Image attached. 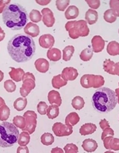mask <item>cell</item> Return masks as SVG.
I'll return each instance as SVG.
<instances>
[{"instance_id":"cell-1","label":"cell","mask_w":119,"mask_h":153,"mask_svg":"<svg viewBox=\"0 0 119 153\" xmlns=\"http://www.w3.org/2000/svg\"><path fill=\"white\" fill-rule=\"evenodd\" d=\"M7 51L16 62H26L32 59L35 54V42L29 36L18 33L8 42Z\"/></svg>"},{"instance_id":"cell-2","label":"cell","mask_w":119,"mask_h":153,"mask_svg":"<svg viewBox=\"0 0 119 153\" xmlns=\"http://www.w3.org/2000/svg\"><path fill=\"white\" fill-rule=\"evenodd\" d=\"M2 21L8 28L13 30H18L26 26L28 20L26 10L21 5H8L2 14Z\"/></svg>"},{"instance_id":"cell-3","label":"cell","mask_w":119,"mask_h":153,"mask_svg":"<svg viewBox=\"0 0 119 153\" xmlns=\"http://www.w3.org/2000/svg\"><path fill=\"white\" fill-rule=\"evenodd\" d=\"M118 104L115 92L109 88H99L92 97V105L97 112L107 113L114 109Z\"/></svg>"},{"instance_id":"cell-4","label":"cell","mask_w":119,"mask_h":153,"mask_svg":"<svg viewBox=\"0 0 119 153\" xmlns=\"http://www.w3.org/2000/svg\"><path fill=\"white\" fill-rule=\"evenodd\" d=\"M18 128L14 124L4 121L0 124V147L10 148L18 143Z\"/></svg>"},{"instance_id":"cell-5","label":"cell","mask_w":119,"mask_h":153,"mask_svg":"<svg viewBox=\"0 0 119 153\" xmlns=\"http://www.w3.org/2000/svg\"><path fill=\"white\" fill-rule=\"evenodd\" d=\"M65 29L68 32L69 37L72 39H77L79 37H87L90 33L85 20L68 21L65 24Z\"/></svg>"},{"instance_id":"cell-6","label":"cell","mask_w":119,"mask_h":153,"mask_svg":"<svg viewBox=\"0 0 119 153\" xmlns=\"http://www.w3.org/2000/svg\"><path fill=\"white\" fill-rule=\"evenodd\" d=\"M22 85L20 88V93L22 97H26L28 94L35 88V76L32 73L27 72L25 73L23 77H22Z\"/></svg>"},{"instance_id":"cell-7","label":"cell","mask_w":119,"mask_h":153,"mask_svg":"<svg viewBox=\"0 0 119 153\" xmlns=\"http://www.w3.org/2000/svg\"><path fill=\"white\" fill-rule=\"evenodd\" d=\"M23 117L26 121V127L22 131H27L29 134H33L35 131L36 127H37V116L36 114V112L34 111L28 110L27 112L24 113Z\"/></svg>"},{"instance_id":"cell-8","label":"cell","mask_w":119,"mask_h":153,"mask_svg":"<svg viewBox=\"0 0 119 153\" xmlns=\"http://www.w3.org/2000/svg\"><path fill=\"white\" fill-rule=\"evenodd\" d=\"M52 131L53 133L58 137L62 136H70L73 132L72 127L68 126L66 124H64L60 122H56L52 126Z\"/></svg>"},{"instance_id":"cell-9","label":"cell","mask_w":119,"mask_h":153,"mask_svg":"<svg viewBox=\"0 0 119 153\" xmlns=\"http://www.w3.org/2000/svg\"><path fill=\"white\" fill-rule=\"evenodd\" d=\"M41 14H42V21L47 27H52L55 23V17L53 12L48 7L43 8L41 10Z\"/></svg>"},{"instance_id":"cell-10","label":"cell","mask_w":119,"mask_h":153,"mask_svg":"<svg viewBox=\"0 0 119 153\" xmlns=\"http://www.w3.org/2000/svg\"><path fill=\"white\" fill-rule=\"evenodd\" d=\"M38 42H39V44L41 47L49 50L54 45L55 38L52 34L46 33V34H43V35L40 36Z\"/></svg>"},{"instance_id":"cell-11","label":"cell","mask_w":119,"mask_h":153,"mask_svg":"<svg viewBox=\"0 0 119 153\" xmlns=\"http://www.w3.org/2000/svg\"><path fill=\"white\" fill-rule=\"evenodd\" d=\"M104 148L108 150L119 151V139L114 138V136H107L103 140Z\"/></svg>"},{"instance_id":"cell-12","label":"cell","mask_w":119,"mask_h":153,"mask_svg":"<svg viewBox=\"0 0 119 153\" xmlns=\"http://www.w3.org/2000/svg\"><path fill=\"white\" fill-rule=\"evenodd\" d=\"M78 71L73 67H66L63 69L61 73L62 78L64 81H74L78 76Z\"/></svg>"},{"instance_id":"cell-13","label":"cell","mask_w":119,"mask_h":153,"mask_svg":"<svg viewBox=\"0 0 119 153\" xmlns=\"http://www.w3.org/2000/svg\"><path fill=\"white\" fill-rule=\"evenodd\" d=\"M91 45H92V50L94 53L102 52L104 49L105 41L99 35L94 36L91 39Z\"/></svg>"},{"instance_id":"cell-14","label":"cell","mask_w":119,"mask_h":153,"mask_svg":"<svg viewBox=\"0 0 119 153\" xmlns=\"http://www.w3.org/2000/svg\"><path fill=\"white\" fill-rule=\"evenodd\" d=\"M24 32L31 38H35L40 33V29L37 24L33 22H28L24 27Z\"/></svg>"},{"instance_id":"cell-15","label":"cell","mask_w":119,"mask_h":153,"mask_svg":"<svg viewBox=\"0 0 119 153\" xmlns=\"http://www.w3.org/2000/svg\"><path fill=\"white\" fill-rule=\"evenodd\" d=\"M95 74H85L80 79V84L84 88H90L95 85Z\"/></svg>"},{"instance_id":"cell-16","label":"cell","mask_w":119,"mask_h":153,"mask_svg":"<svg viewBox=\"0 0 119 153\" xmlns=\"http://www.w3.org/2000/svg\"><path fill=\"white\" fill-rule=\"evenodd\" d=\"M24 74H25V72L21 68L10 67V71L9 72V75L11 77L12 81H16V82L22 81V77H23Z\"/></svg>"},{"instance_id":"cell-17","label":"cell","mask_w":119,"mask_h":153,"mask_svg":"<svg viewBox=\"0 0 119 153\" xmlns=\"http://www.w3.org/2000/svg\"><path fill=\"white\" fill-rule=\"evenodd\" d=\"M82 148L87 152H93L98 148V143L93 139H86L82 143Z\"/></svg>"},{"instance_id":"cell-18","label":"cell","mask_w":119,"mask_h":153,"mask_svg":"<svg viewBox=\"0 0 119 153\" xmlns=\"http://www.w3.org/2000/svg\"><path fill=\"white\" fill-rule=\"evenodd\" d=\"M48 100L51 105H57L60 106L62 104V99L58 91L51 90L48 94Z\"/></svg>"},{"instance_id":"cell-19","label":"cell","mask_w":119,"mask_h":153,"mask_svg":"<svg viewBox=\"0 0 119 153\" xmlns=\"http://www.w3.org/2000/svg\"><path fill=\"white\" fill-rule=\"evenodd\" d=\"M34 65L37 70L43 74L46 73L49 69V62L45 58H38L37 60H36Z\"/></svg>"},{"instance_id":"cell-20","label":"cell","mask_w":119,"mask_h":153,"mask_svg":"<svg viewBox=\"0 0 119 153\" xmlns=\"http://www.w3.org/2000/svg\"><path fill=\"white\" fill-rule=\"evenodd\" d=\"M97 127L95 124L92 123H87V124H83L79 128V133L81 136H87V135H90L94 133L96 131Z\"/></svg>"},{"instance_id":"cell-21","label":"cell","mask_w":119,"mask_h":153,"mask_svg":"<svg viewBox=\"0 0 119 153\" xmlns=\"http://www.w3.org/2000/svg\"><path fill=\"white\" fill-rule=\"evenodd\" d=\"M98 14L95 10L89 9L86 12L85 21L87 22V23L93 25L98 21Z\"/></svg>"},{"instance_id":"cell-22","label":"cell","mask_w":119,"mask_h":153,"mask_svg":"<svg viewBox=\"0 0 119 153\" xmlns=\"http://www.w3.org/2000/svg\"><path fill=\"white\" fill-rule=\"evenodd\" d=\"M47 57L52 62H57L61 59V51L57 48H51L47 51Z\"/></svg>"},{"instance_id":"cell-23","label":"cell","mask_w":119,"mask_h":153,"mask_svg":"<svg viewBox=\"0 0 119 153\" xmlns=\"http://www.w3.org/2000/svg\"><path fill=\"white\" fill-rule=\"evenodd\" d=\"M79 14V10L78 7H76V6H69L67 8L64 15H65L66 19L71 20V19H76L78 17Z\"/></svg>"},{"instance_id":"cell-24","label":"cell","mask_w":119,"mask_h":153,"mask_svg":"<svg viewBox=\"0 0 119 153\" xmlns=\"http://www.w3.org/2000/svg\"><path fill=\"white\" fill-rule=\"evenodd\" d=\"M79 120H80V117L76 112H71L65 118V124L68 126L72 127L78 124Z\"/></svg>"},{"instance_id":"cell-25","label":"cell","mask_w":119,"mask_h":153,"mask_svg":"<svg viewBox=\"0 0 119 153\" xmlns=\"http://www.w3.org/2000/svg\"><path fill=\"white\" fill-rule=\"evenodd\" d=\"M107 51L108 54L111 56L119 55V43L117 42L116 41H112L109 42L107 47Z\"/></svg>"},{"instance_id":"cell-26","label":"cell","mask_w":119,"mask_h":153,"mask_svg":"<svg viewBox=\"0 0 119 153\" xmlns=\"http://www.w3.org/2000/svg\"><path fill=\"white\" fill-rule=\"evenodd\" d=\"M67 84H68V81H64V79L62 78L61 74L53 76V78L52 79V85L53 86V88L57 89H59L63 86H65Z\"/></svg>"},{"instance_id":"cell-27","label":"cell","mask_w":119,"mask_h":153,"mask_svg":"<svg viewBox=\"0 0 119 153\" xmlns=\"http://www.w3.org/2000/svg\"><path fill=\"white\" fill-rule=\"evenodd\" d=\"M59 106L57 105H51L48 107L47 109V117L49 119H55L59 116Z\"/></svg>"},{"instance_id":"cell-28","label":"cell","mask_w":119,"mask_h":153,"mask_svg":"<svg viewBox=\"0 0 119 153\" xmlns=\"http://www.w3.org/2000/svg\"><path fill=\"white\" fill-rule=\"evenodd\" d=\"M26 105H27L26 97L17 98L14 102V108L17 111H22L26 108Z\"/></svg>"},{"instance_id":"cell-29","label":"cell","mask_w":119,"mask_h":153,"mask_svg":"<svg viewBox=\"0 0 119 153\" xmlns=\"http://www.w3.org/2000/svg\"><path fill=\"white\" fill-rule=\"evenodd\" d=\"M30 134L28 133L27 131H22L21 133L19 134L18 140V143L19 146H22L25 147L29 143L30 141Z\"/></svg>"},{"instance_id":"cell-30","label":"cell","mask_w":119,"mask_h":153,"mask_svg":"<svg viewBox=\"0 0 119 153\" xmlns=\"http://www.w3.org/2000/svg\"><path fill=\"white\" fill-rule=\"evenodd\" d=\"M84 105H85V101L83 98L79 96H76L71 100V105L76 110L82 109L84 107Z\"/></svg>"},{"instance_id":"cell-31","label":"cell","mask_w":119,"mask_h":153,"mask_svg":"<svg viewBox=\"0 0 119 153\" xmlns=\"http://www.w3.org/2000/svg\"><path fill=\"white\" fill-rule=\"evenodd\" d=\"M74 52H75V48L73 45H68L64 48L62 53H63V59L65 62H68L71 59L72 55H73Z\"/></svg>"},{"instance_id":"cell-32","label":"cell","mask_w":119,"mask_h":153,"mask_svg":"<svg viewBox=\"0 0 119 153\" xmlns=\"http://www.w3.org/2000/svg\"><path fill=\"white\" fill-rule=\"evenodd\" d=\"M93 53H94V52H93L91 48H86L83 50H82V52L79 54V57L83 62H88L92 58Z\"/></svg>"},{"instance_id":"cell-33","label":"cell","mask_w":119,"mask_h":153,"mask_svg":"<svg viewBox=\"0 0 119 153\" xmlns=\"http://www.w3.org/2000/svg\"><path fill=\"white\" fill-rule=\"evenodd\" d=\"M40 141L42 144L45 146H49L53 143L54 142V137L53 135H52L49 132H45L40 136Z\"/></svg>"},{"instance_id":"cell-34","label":"cell","mask_w":119,"mask_h":153,"mask_svg":"<svg viewBox=\"0 0 119 153\" xmlns=\"http://www.w3.org/2000/svg\"><path fill=\"white\" fill-rule=\"evenodd\" d=\"M103 18H104V20L109 23H113L114 22L116 21L117 16L115 13L114 12V10L111 9L107 10L106 11L104 12L103 14Z\"/></svg>"},{"instance_id":"cell-35","label":"cell","mask_w":119,"mask_h":153,"mask_svg":"<svg viewBox=\"0 0 119 153\" xmlns=\"http://www.w3.org/2000/svg\"><path fill=\"white\" fill-rule=\"evenodd\" d=\"M10 114V109L7 105H3L0 107V120L6 121L8 120Z\"/></svg>"},{"instance_id":"cell-36","label":"cell","mask_w":119,"mask_h":153,"mask_svg":"<svg viewBox=\"0 0 119 153\" xmlns=\"http://www.w3.org/2000/svg\"><path fill=\"white\" fill-rule=\"evenodd\" d=\"M114 65H115V63L112 60L106 59L104 61V62H103V69H104V71H106L108 74H111V75H114Z\"/></svg>"},{"instance_id":"cell-37","label":"cell","mask_w":119,"mask_h":153,"mask_svg":"<svg viewBox=\"0 0 119 153\" xmlns=\"http://www.w3.org/2000/svg\"><path fill=\"white\" fill-rule=\"evenodd\" d=\"M13 124L18 128L23 130L26 127V121L23 116H15L13 118Z\"/></svg>"},{"instance_id":"cell-38","label":"cell","mask_w":119,"mask_h":153,"mask_svg":"<svg viewBox=\"0 0 119 153\" xmlns=\"http://www.w3.org/2000/svg\"><path fill=\"white\" fill-rule=\"evenodd\" d=\"M29 19L33 23L39 22H40V20H42V14L37 10H32L30 13H29Z\"/></svg>"},{"instance_id":"cell-39","label":"cell","mask_w":119,"mask_h":153,"mask_svg":"<svg viewBox=\"0 0 119 153\" xmlns=\"http://www.w3.org/2000/svg\"><path fill=\"white\" fill-rule=\"evenodd\" d=\"M70 3L69 0H57L56 2V6H57V9L60 10V11H64L68 7V5Z\"/></svg>"},{"instance_id":"cell-40","label":"cell","mask_w":119,"mask_h":153,"mask_svg":"<svg viewBox=\"0 0 119 153\" xmlns=\"http://www.w3.org/2000/svg\"><path fill=\"white\" fill-rule=\"evenodd\" d=\"M4 88L8 93H13L16 89V85L12 80H7L4 82Z\"/></svg>"},{"instance_id":"cell-41","label":"cell","mask_w":119,"mask_h":153,"mask_svg":"<svg viewBox=\"0 0 119 153\" xmlns=\"http://www.w3.org/2000/svg\"><path fill=\"white\" fill-rule=\"evenodd\" d=\"M64 150L65 153H78V147L74 143H68L64 146Z\"/></svg>"},{"instance_id":"cell-42","label":"cell","mask_w":119,"mask_h":153,"mask_svg":"<svg viewBox=\"0 0 119 153\" xmlns=\"http://www.w3.org/2000/svg\"><path fill=\"white\" fill-rule=\"evenodd\" d=\"M105 83L104 77L101 75H95V85L93 88H101Z\"/></svg>"},{"instance_id":"cell-43","label":"cell","mask_w":119,"mask_h":153,"mask_svg":"<svg viewBox=\"0 0 119 153\" xmlns=\"http://www.w3.org/2000/svg\"><path fill=\"white\" fill-rule=\"evenodd\" d=\"M110 9L113 10L117 17H119V0H111L109 1Z\"/></svg>"},{"instance_id":"cell-44","label":"cell","mask_w":119,"mask_h":153,"mask_svg":"<svg viewBox=\"0 0 119 153\" xmlns=\"http://www.w3.org/2000/svg\"><path fill=\"white\" fill-rule=\"evenodd\" d=\"M47 104L45 102V101H40V102L38 103L37 105V111L38 112L40 113V115H45L46 112H47L48 109Z\"/></svg>"},{"instance_id":"cell-45","label":"cell","mask_w":119,"mask_h":153,"mask_svg":"<svg viewBox=\"0 0 119 153\" xmlns=\"http://www.w3.org/2000/svg\"><path fill=\"white\" fill-rule=\"evenodd\" d=\"M86 2L88 4V6L90 7V9L95 10L98 9L100 7V4H101L99 0H87Z\"/></svg>"},{"instance_id":"cell-46","label":"cell","mask_w":119,"mask_h":153,"mask_svg":"<svg viewBox=\"0 0 119 153\" xmlns=\"http://www.w3.org/2000/svg\"><path fill=\"white\" fill-rule=\"evenodd\" d=\"M114 130H113L111 128H106L105 130H103V131H102L101 139L103 140H104L106 137H107V136H114Z\"/></svg>"},{"instance_id":"cell-47","label":"cell","mask_w":119,"mask_h":153,"mask_svg":"<svg viewBox=\"0 0 119 153\" xmlns=\"http://www.w3.org/2000/svg\"><path fill=\"white\" fill-rule=\"evenodd\" d=\"M10 0H5V1H2V0H0V14H2V12L5 10V8L10 5Z\"/></svg>"},{"instance_id":"cell-48","label":"cell","mask_w":119,"mask_h":153,"mask_svg":"<svg viewBox=\"0 0 119 153\" xmlns=\"http://www.w3.org/2000/svg\"><path fill=\"white\" fill-rule=\"evenodd\" d=\"M99 126H100V128L102 129V130H105V129L107 128H110L109 122L107 121L106 119H102L100 120Z\"/></svg>"},{"instance_id":"cell-49","label":"cell","mask_w":119,"mask_h":153,"mask_svg":"<svg viewBox=\"0 0 119 153\" xmlns=\"http://www.w3.org/2000/svg\"><path fill=\"white\" fill-rule=\"evenodd\" d=\"M17 153H29V148L26 146H25V147L19 146L18 149H17Z\"/></svg>"},{"instance_id":"cell-50","label":"cell","mask_w":119,"mask_h":153,"mask_svg":"<svg viewBox=\"0 0 119 153\" xmlns=\"http://www.w3.org/2000/svg\"><path fill=\"white\" fill-rule=\"evenodd\" d=\"M51 153H64V150L63 149H61L60 148H58V147H57V148H53L51 150Z\"/></svg>"},{"instance_id":"cell-51","label":"cell","mask_w":119,"mask_h":153,"mask_svg":"<svg viewBox=\"0 0 119 153\" xmlns=\"http://www.w3.org/2000/svg\"><path fill=\"white\" fill-rule=\"evenodd\" d=\"M114 75L119 76V62H117V63H115V65H114Z\"/></svg>"},{"instance_id":"cell-52","label":"cell","mask_w":119,"mask_h":153,"mask_svg":"<svg viewBox=\"0 0 119 153\" xmlns=\"http://www.w3.org/2000/svg\"><path fill=\"white\" fill-rule=\"evenodd\" d=\"M36 2L37 3H38V4H40V5H42V6H45V5H47L50 2V0H43V1H40V0H37L36 1Z\"/></svg>"},{"instance_id":"cell-53","label":"cell","mask_w":119,"mask_h":153,"mask_svg":"<svg viewBox=\"0 0 119 153\" xmlns=\"http://www.w3.org/2000/svg\"><path fill=\"white\" fill-rule=\"evenodd\" d=\"M5 38V32L0 26V42H2Z\"/></svg>"},{"instance_id":"cell-54","label":"cell","mask_w":119,"mask_h":153,"mask_svg":"<svg viewBox=\"0 0 119 153\" xmlns=\"http://www.w3.org/2000/svg\"><path fill=\"white\" fill-rule=\"evenodd\" d=\"M114 92H115V94H116L117 98H118V104H119V88H116Z\"/></svg>"},{"instance_id":"cell-55","label":"cell","mask_w":119,"mask_h":153,"mask_svg":"<svg viewBox=\"0 0 119 153\" xmlns=\"http://www.w3.org/2000/svg\"><path fill=\"white\" fill-rule=\"evenodd\" d=\"M3 78H4V74H3V72L0 70V82L2 81Z\"/></svg>"},{"instance_id":"cell-56","label":"cell","mask_w":119,"mask_h":153,"mask_svg":"<svg viewBox=\"0 0 119 153\" xmlns=\"http://www.w3.org/2000/svg\"><path fill=\"white\" fill-rule=\"evenodd\" d=\"M3 105H6V104H5V100L0 97V107H2Z\"/></svg>"},{"instance_id":"cell-57","label":"cell","mask_w":119,"mask_h":153,"mask_svg":"<svg viewBox=\"0 0 119 153\" xmlns=\"http://www.w3.org/2000/svg\"><path fill=\"white\" fill-rule=\"evenodd\" d=\"M104 153H115V152H111V151H107V152H104Z\"/></svg>"},{"instance_id":"cell-58","label":"cell","mask_w":119,"mask_h":153,"mask_svg":"<svg viewBox=\"0 0 119 153\" xmlns=\"http://www.w3.org/2000/svg\"><path fill=\"white\" fill-rule=\"evenodd\" d=\"M118 33H119V30H118Z\"/></svg>"},{"instance_id":"cell-59","label":"cell","mask_w":119,"mask_h":153,"mask_svg":"<svg viewBox=\"0 0 119 153\" xmlns=\"http://www.w3.org/2000/svg\"><path fill=\"white\" fill-rule=\"evenodd\" d=\"M118 85H119V83H118Z\"/></svg>"}]
</instances>
